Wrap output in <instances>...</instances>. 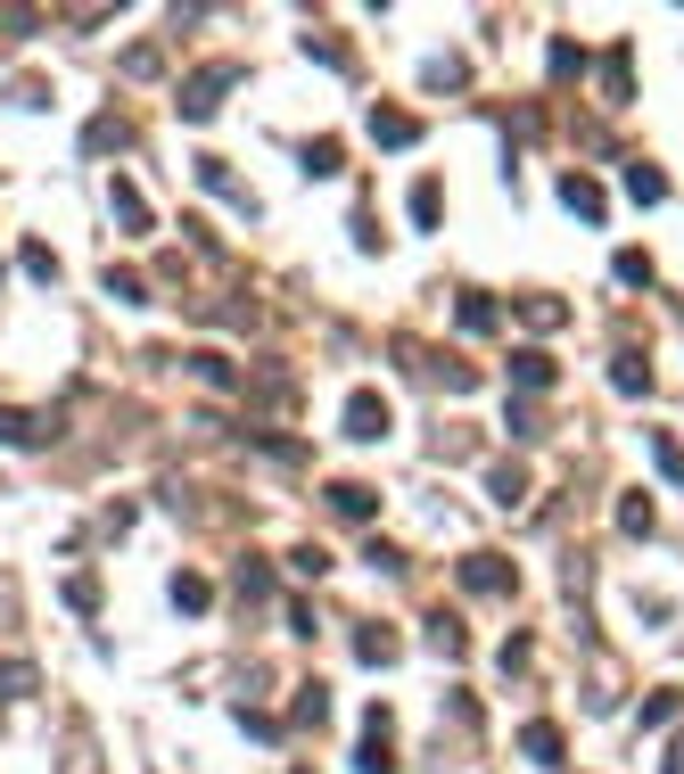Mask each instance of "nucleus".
Returning a JSON list of instances; mask_svg holds the SVG:
<instances>
[{
    "label": "nucleus",
    "mask_w": 684,
    "mask_h": 774,
    "mask_svg": "<svg viewBox=\"0 0 684 774\" xmlns=\"http://www.w3.org/2000/svg\"><path fill=\"white\" fill-rule=\"evenodd\" d=\"M330 503H339V519H355V528H363V519L380 511V494H371L363 478H339V487H330Z\"/></svg>",
    "instance_id": "0eeeda50"
},
{
    "label": "nucleus",
    "mask_w": 684,
    "mask_h": 774,
    "mask_svg": "<svg viewBox=\"0 0 684 774\" xmlns=\"http://www.w3.org/2000/svg\"><path fill=\"white\" fill-rule=\"evenodd\" d=\"M33 693V659H9L0 667V700H26Z\"/></svg>",
    "instance_id": "412c9836"
},
{
    "label": "nucleus",
    "mask_w": 684,
    "mask_h": 774,
    "mask_svg": "<svg viewBox=\"0 0 684 774\" xmlns=\"http://www.w3.org/2000/svg\"><path fill=\"white\" fill-rule=\"evenodd\" d=\"M322 708H330L322 684H305V693H297V725H322Z\"/></svg>",
    "instance_id": "7c9ffc66"
},
{
    "label": "nucleus",
    "mask_w": 684,
    "mask_h": 774,
    "mask_svg": "<svg viewBox=\"0 0 684 774\" xmlns=\"http://www.w3.org/2000/svg\"><path fill=\"white\" fill-rule=\"evenodd\" d=\"M511 380H520V388H553V354L545 346H520V354H511Z\"/></svg>",
    "instance_id": "1a4fd4ad"
},
{
    "label": "nucleus",
    "mask_w": 684,
    "mask_h": 774,
    "mask_svg": "<svg viewBox=\"0 0 684 774\" xmlns=\"http://www.w3.org/2000/svg\"><path fill=\"white\" fill-rule=\"evenodd\" d=\"M668 774H684V734H676V749H668Z\"/></svg>",
    "instance_id": "2f4dec72"
},
{
    "label": "nucleus",
    "mask_w": 684,
    "mask_h": 774,
    "mask_svg": "<svg viewBox=\"0 0 684 774\" xmlns=\"http://www.w3.org/2000/svg\"><path fill=\"white\" fill-rule=\"evenodd\" d=\"M676 708H684V693H676V684H659V693L644 700V725H668V717H676Z\"/></svg>",
    "instance_id": "b1692460"
},
{
    "label": "nucleus",
    "mask_w": 684,
    "mask_h": 774,
    "mask_svg": "<svg viewBox=\"0 0 684 774\" xmlns=\"http://www.w3.org/2000/svg\"><path fill=\"white\" fill-rule=\"evenodd\" d=\"M346 437H363V445H371V437H388V395H380V388H355V395H346Z\"/></svg>",
    "instance_id": "f03ea898"
},
{
    "label": "nucleus",
    "mask_w": 684,
    "mask_h": 774,
    "mask_svg": "<svg viewBox=\"0 0 684 774\" xmlns=\"http://www.w3.org/2000/svg\"><path fill=\"white\" fill-rule=\"evenodd\" d=\"M520 749L536 766H561V734H553V725H520Z\"/></svg>",
    "instance_id": "ddd939ff"
},
{
    "label": "nucleus",
    "mask_w": 684,
    "mask_h": 774,
    "mask_svg": "<svg viewBox=\"0 0 684 774\" xmlns=\"http://www.w3.org/2000/svg\"><path fill=\"white\" fill-rule=\"evenodd\" d=\"M438 215H446V190H438V182H412V223L438 232Z\"/></svg>",
    "instance_id": "4468645a"
},
{
    "label": "nucleus",
    "mask_w": 684,
    "mask_h": 774,
    "mask_svg": "<svg viewBox=\"0 0 684 774\" xmlns=\"http://www.w3.org/2000/svg\"><path fill=\"white\" fill-rule=\"evenodd\" d=\"M380 734H388V708H371V742L355 749V766H363V774H397V758H388V742H380Z\"/></svg>",
    "instance_id": "6e6552de"
},
{
    "label": "nucleus",
    "mask_w": 684,
    "mask_h": 774,
    "mask_svg": "<svg viewBox=\"0 0 684 774\" xmlns=\"http://www.w3.org/2000/svg\"><path fill=\"white\" fill-rule=\"evenodd\" d=\"M17 264H26V272H33V281H58V256H50V247H41V239H33V247H26V256H17Z\"/></svg>",
    "instance_id": "cd10ccee"
},
{
    "label": "nucleus",
    "mask_w": 684,
    "mask_h": 774,
    "mask_svg": "<svg viewBox=\"0 0 684 774\" xmlns=\"http://www.w3.org/2000/svg\"><path fill=\"white\" fill-rule=\"evenodd\" d=\"M618 528H627V536H652V494H627V503H618Z\"/></svg>",
    "instance_id": "5701e85b"
},
{
    "label": "nucleus",
    "mask_w": 684,
    "mask_h": 774,
    "mask_svg": "<svg viewBox=\"0 0 684 774\" xmlns=\"http://www.w3.org/2000/svg\"><path fill=\"white\" fill-rule=\"evenodd\" d=\"M561 206H569L577 223H603V215H610V198H603V182H586V174H569V182H561Z\"/></svg>",
    "instance_id": "39448f33"
},
{
    "label": "nucleus",
    "mask_w": 684,
    "mask_h": 774,
    "mask_svg": "<svg viewBox=\"0 0 684 774\" xmlns=\"http://www.w3.org/2000/svg\"><path fill=\"white\" fill-rule=\"evenodd\" d=\"M232 82H240V67H206V75H190V82H182V116L206 124V116L223 108V91H232Z\"/></svg>",
    "instance_id": "f257e3e1"
},
{
    "label": "nucleus",
    "mask_w": 684,
    "mask_h": 774,
    "mask_svg": "<svg viewBox=\"0 0 684 774\" xmlns=\"http://www.w3.org/2000/svg\"><path fill=\"white\" fill-rule=\"evenodd\" d=\"M652 462H659V470H668L676 487H684V445H676V437H652Z\"/></svg>",
    "instance_id": "393cba45"
},
{
    "label": "nucleus",
    "mask_w": 684,
    "mask_h": 774,
    "mask_svg": "<svg viewBox=\"0 0 684 774\" xmlns=\"http://www.w3.org/2000/svg\"><path fill=\"white\" fill-rule=\"evenodd\" d=\"M520 322H536V330H561V322H569V305H561V297H520Z\"/></svg>",
    "instance_id": "a211bd4d"
},
{
    "label": "nucleus",
    "mask_w": 684,
    "mask_h": 774,
    "mask_svg": "<svg viewBox=\"0 0 684 774\" xmlns=\"http://www.w3.org/2000/svg\"><path fill=\"white\" fill-rule=\"evenodd\" d=\"M355 651H363V667H388V659H397V635H388V626H363Z\"/></svg>",
    "instance_id": "f3484780"
},
{
    "label": "nucleus",
    "mask_w": 684,
    "mask_h": 774,
    "mask_svg": "<svg viewBox=\"0 0 684 774\" xmlns=\"http://www.w3.org/2000/svg\"><path fill=\"white\" fill-rule=\"evenodd\" d=\"M339 165H346L339 140H305V174H339Z\"/></svg>",
    "instance_id": "4be33fe9"
},
{
    "label": "nucleus",
    "mask_w": 684,
    "mask_h": 774,
    "mask_svg": "<svg viewBox=\"0 0 684 774\" xmlns=\"http://www.w3.org/2000/svg\"><path fill=\"white\" fill-rule=\"evenodd\" d=\"M108 206H116V223H124V232H133V239H140V232H149V223H157V215H149V198H140L133 182H116V190H108Z\"/></svg>",
    "instance_id": "423d86ee"
},
{
    "label": "nucleus",
    "mask_w": 684,
    "mask_h": 774,
    "mask_svg": "<svg viewBox=\"0 0 684 774\" xmlns=\"http://www.w3.org/2000/svg\"><path fill=\"white\" fill-rule=\"evenodd\" d=\"M108 297H124V305H140L149 288H140V272H108Z\"/></svg>",
    "instance_id": "c756f323"
},
{
    "label": "nucleus",
    "mask_w": 684,
    "mask_h": 774,
    "mask_svg": "<svg viewBox=\"0 0 684 774\" xmlns=\"http://www.w3.org/2000/svg\"><path fill=\"white\" fill-rule=\"evenodd\" d=\"M41 437H50V429H41L33 412H9V404H0V445H41Z\"/></svg>",
    "instance_id": "9d476101"
},
{
    "label": "nucleus",
    "mask_w": 684,
    "mask_h": 774,
    "mask_svg": "<svg viewBox=\"0 0 684 774\" xmlns=\"http://www.w3.org/2000/svg\"><path fill=\"white\" fill-rule=\"evenodd\" d=\"M462 585H470V594H511L520 577H511L504 552H470V560H462Z\"/></svg>",
    "instance_id": "7ed1b4c3"
},
{
    "label": "nucleus",
    "mask_w": 684,
    "mask_h": 774,
    "mask_svg": "<svg viewBox=\"0 0 684 774\" xmlns=\"http://www.w3.org/2000/svg\"><path fill=\"white\" fill-rule=\"evenodd\" d=\"M174 601H182V610H206L215 594H206V577H174Z\"/></svg>",
    "instance_id": "bb28decb"
},
{
    "label": "nucleus",
    "mask_w": 684,
    "mask_h": 774,
    "mask_svg": "<svg viewBox=\"0 0 684 774\" xmlns=\"http://www.w3.org/2000/svg\"><path fill=\"white\" fill-rule=\"evenodd\" d=\"M371 140H380V149H412V140H421V116H412V108H380V116H371Z\"/></svg>",
    "instance_id": "20e7f679"
},
{
    "label": "nucleus",
    "mask_w": 684,
    "mask_h": 774,
    "mask_svg": "<svg viewBox=\"0 0 684 774\" xmlns=\"http://www.w3.org/2000/svg\"><path fill=\"white\" fill-rule=\"evenodd\" d=\"M627 190H635V206H659V198H668V174H659V165H635Z\"/></svg>",
    "instance_id": "dca6fc26"
},
{
    "label": "nucleus",
    "mask_w": 684,
    "mask_h": 774,
    "mask_svg": "<svg viewBox=\"0 0 684 774\" xmlns=\"http://www.w3.org/2000/svg\"><path fill=\"white\" fill-rule=\"evenodd\" d=\"M618 281H627V288L652 281V256H644V247H627V256H618Z\"/></svg>",
    "instance_id": "a878e982"
},
{
    "label": "nucleus",
    "mask_w": 684,
    "mask_h": 774,
    "mask_svg": "<svg viewBox=\"0 0 684 774\" xmlns=\"http://www.w3.org/2000/svg\"><path fill=\"white\" fill-rule=\"evenodd\" d=\"M495 322H504V313H495L487 297H462V305H453V330H470V339H487Z\"/></svg>",
    "instance_id": "f8f14e48"
},
{
    "label": "nucleus",
    "mask_w": 684,
    "mask_h": 774,
    "mask_svg": "<svg viewBox=\"0 0 684 774\" xmlns=\"http://www.w3.org/2000/svg\"><path fill=\"white\" fill-rule=\"evenodd\" d=\"M610 380H618V395H644V388H652V371H644V354H618Z\"/></svg>",
    "instance_id": "aec40b11"
},
{
    "label": "nucleus",
    "mask_w": 684,
    "mask_h": 774,
    "mask_svg": "<svg viewBox=\"0 0 684 774\" xmlns=\"http://www.w3.org/2000/svg\"><path fill=\"white\" fill-rule=\"evenodd\" d=\"M116 140H124V124H116V116H99L91 133H82V149H116Z\"/></svg>",
    "instance_id": "c85d7f7f"
},
{
    "label": "nucleus",
    "mask_w": 684,
    "mask_h": 774,
    "mask_svg": "<svg viewBox=\"0 0 684 774\" xmlns=\"http://www.w3.org/2000/svg\"><path fill=\"white\" fill-rule=\"evenodd\" d=\"M603 82H610V108H627V99H635V75H627V41H618V50L603 58Z\"/></svg>",
    "instance_id": "9b49d317"
},
{
    "label": "nucleus",
    "mask_w": 684,
    "mask_h": 774,
    "mask_svg": "<svg viewBox=\"0 0 684 774\" xmlns=\"http://www.w3.org/2000/svg\"><path fill=\"white\" fill-rule=\"evenodd\" d=\"M198 182H206V190H223V198H240V206H247V190L232 182V165H223V157H198Z\"/></svg>",
    "instance_id": "6ab92c4d"
},
{
    "label": "nucleus",
    "mask_w": 684,
    "mask_h": 774,
    "mask_svg": "<svg viewBox=\"0 0 684 774\" xmlns=\"http://www.w3.org/2000/svg\"><path fill=\"white\" fill-rule=\"evenodd\" d=\"M190 371H198L206 388H232V380H240V371H232V354H215V346H198V354H190Z\"/></svg>",
    "instance_id": "2eb2a0df"
}]
</instances>
